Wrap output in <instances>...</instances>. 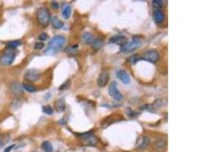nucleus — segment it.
<instances>
[{
	"label": "nucleus",
	"instance_id": "obj_1",
	"mask_svg": "<svg viewBox=\"0 0 203 152\" xmlns=\"http://www.w3.org/2000/svg\"><path fill=\"white\" fill-rule=\"evenodd\" d=\"M66 40L63 36L56 35L51 38L48 44L47 47L44 51L47 55H55L63 50L65 44Z\"/></svg>",
	"mask_w": 203,
	"mask_h": 152
},
{
	"label": "nucleus",
	"instance_id": "obj_2",
	"mask_svg": "<svg viewBox=\"0 0 203 152\" xmlns=\"http://www.w3.org/2000/svg\"><path fill=\"white\" fill-rule=\"evenodd\" d=\"M16 57V51L13 49L7 48L0 56V65L8 66L11 65Z\"/></svg>",
	"mask_w": 203,
	"mask_h": 152
},
{
	"label": "nucleus",
	"instance_id": "obj_3",
	"mask_svg": "<svg viewBox=\"0 0 203 152\" xmlns=\"http://www.w3.org/2000/svg\"><path fill=\"white\" fill-rule=\"evenodd\" d=\"M50 12L49 11V9L45 8V7H42L40 8L37 11V22L40 24L41 26L47 27L48 26V24L50 23Z\"/></svg>",
	"mask_w": 203,
	"mask_h": 152
},
{
	"label": "nucleus",
	"instance_id": "obj_4",
	"mask_svg": "<svg viewBox=\"0 0 203 152\" xmlns=\"http://www.w3.org/2000/svg\"><path fill=\"white\" fill-rule=\"evenodd\" d=\"M141 45H142V40L140 39H133L130 43L126 44L121 48V52L123 53H129L138 49Z\"/></svg>",
	"mask_w": 203,
	"mask_h": 152
},
{
	"label": "nucleus",
	"instance_id": "obj_5",
	"mask_svg": "<svg viewBox=\"0 0 203 152\" xmlns=\"http://www.w3.org/2000/svg\"><path fill=\"white\" fill-rule=\"evenodd\" d=\"M109 94H110L113 98H114L116 100H123V95L122 93L118 91L117 88V83L116 81H113L109 86Z\"/></svg>",
	"mask_w": 203,
	"mask_h": 152
},
{
	"label": "nucleus",
	"instance_id": "obj_6",
	"mask_svg": "<svg viewBox=\"0 0 203 152\" xmlns=\"http://www.w3.org/2000/svg\"><path fill=\"white\" fill-rule=\"evenodd\" d=\"M142 58L144 60L148 61L150 63H155L159 59V54L155 50H149L145 52Z\"/></svg>",
	"mask_w": 203,
	"mask_h": 152
},
{
	"label": "nucleus",
	"instance_id": "obj_7",
	"mask_svg": "<svg viewBox=\"0 0 203 152\" xmlns=\"http://www.w3.org/2000/svg\"><path fill=\"white\" fill-rule=\"evenodd\" d=\"M78 135V138L83 139L85 141V144L87 145L94 146L97 144V139L91 132L83 133V134H79Z\"/></svg>",
	"mask_w": 203,
	"mask_h": 152
},
{
	"label": "nucleus",
	"instance_id": "obj_8",
	"mask_svg": "<svg viewBox=\"0 0 203 152\" xmlns=\"http://www.w3.org/2000/svg\"><path fill=\"white\" fill-rule=\"evenodd\" d=\"M109 79H110V75H109L108 72L107 70H103L97 78V85L100 87H105L108 83Z\"/></svg>",
	"mask_w": 203,
	"mask_h": 152
},
{
	"label": "nucleus",
	"instance_id": "obj_9",
	"mask_svg": "<svg viewBox=\"0 0 203 152\" xmlns=\"http://www.w3.org/2000/svg\"><path fill=\"white\" fill-rule=\"evenodd\" d=\"M40 76V73L39 71L36 69H29L24 75V79L30 82H34L39 79Z\"/></svg>",
	"mask_w": 203,
	"mask_h": 152
},
{
	"label": "nucleus",
	"instance_id": "obj_10",
	"mask_svg": "<svg viewBox=\"0 0 203 152\" xmlns=\"http://www.w3.org/2000/svg\"><path fill=\"white\" fill-rule=\"evenodd\" d=\"M150 142H151V140L148 137H141L136 142V148L138 150H143L150 145Z\"/></svg>",
	"mask_w": 203,
	"mask_h": 152
},
{
	"label": "nucleus",
	"instance_id": "obj_11",
	"mask_svg": "<svg viewBox=\"0 0 203 152\" xmlns=\"http://www.w3.org/2000/svg\"><path fill=\"white\" fill-rule=\"evenodd\" d=\"M110 43H113V44H118V45L121 46L122 47L124 46L126 44H128V39L124 36H114V37H111L109 40Z\"/></svg>",
	"mask_w": 203,
	"mask_h": 152
},
{
	"label": "nucleus",
	"instance_id": "obj_12",
	"mask_svg": "<svg viewBox=\"0 0 203 152\" xmlns=\"http://www.w3.org/2000/svg\"><path fill=\"white\" fill-rule=\"evenodd\" d=\"M117 77L125 85H128L130 82L129 75L125 70L120 69L117 72Z\"/></svg>",
	"mask_w": 203,
	"mask_h": 152
},
{
	"label": "nucleus",
	"instance_id": "obj_13",
	"mask_svg": "<svg viewBox=\"0 0 203 152\" xmlns=\"http://www.w3.org/2000/svg\"><path fill=\"white\" fill-rule=\"evenodd\" d=\"M54 107L57 112L59 113H62L65 110V102L64 98H60L59 99L54 103Z\"/></svg>",
	"mask_w": 203,
	"mask_h": 152
},
{
	"label": "nucleus",
	"instance_id": "obj_14",
	"mask_svg": "<svg viewBox=\"0 0 203 152\" xmlns=\"http://www.w3.org/2000/svg\"><path fill=\"white\" fill-rule=\"evenodd\" d=\"M153 17L154 22H155L157 24H161V23H162L164 21L165 15H164V13L161 10H158V11H154L153 15Z\"/></svg>",
	"mask_w": 203,
	"mask_h": 152
},
{
	"label": "nucleus",
	"instance_id": "obj_15",
	"mask_svg": "<svg viewBox=\"0 0 203 152\" xmlns=\"http://www.w3.org/2000/svg\"><path fill=\"white\" fill-rule=\"evenodd\" d=\"M82 39H83V41L84 42V44H92V43L94 40V37L90 33H84L83 36H82Z\"/></svg>",
	"mask_w": 203,
	"mask_h": 152
},
{
	"label": "nucleus",
	"instance_id": "obj_16",
	"mask_svg": "<svg viewBox=\"0 0 203 152\" xmlns=\"http://www.w3.org/2000/svg\"><path fill=\"white\" fill-rule=\"evenodd\" d=\"M71 5H65V6L63 7V11H62L63 17H64L65 19H69V17H70V16H71Z\"/></svg>",
	"mask_w": 203,
	"mask_h": 152
},
{
	"label": "nucleus",
	"instance_id": "obj_17",
	"mask_svg": "<svg viewBox=\"0 0 203 152\" xmlns=\"http://www.w3.org/2000/svg\"><path fill=\"white\" fill-rule=\"evenodd\" d=\"M11 90L15 94H20L23 92V87L20 85L19 83L15 82L11 85Z\"/></svg>",
	"mask_w": 203,
	"mask_h": 152
},
{
	"label": "nucleus",
	"instance_id": "obj_18",
	"mask_svg": "<svg viewBox=\"0 0 203 152\" xmlns=\"http://www.w3.org/2000/svg\"><path fill=\"white\" fill-rule=\"evenodd\" d=\"M51 23L53 28L56 29H60L62 28L64 25L63 22H61L60 20L57 17H53L51 19Z\"/></svg>",
	"mask_w": 203,
	"mask_h": 152
},
{
	"label": "nucleus",
	"instance_id": "obj_19",
	"mask_svg": "<svg viewBox=\"0 0 203 152\" xmlns=\"http://www.w3.org/2000/svg\"><path fill=\"white\" fill-rule=\"evenodd\" d=\"M65 52H67L69 55H76L78 52V45H71L69 46L65 50Z\"/></svg>",
	"mask_w": 203,
	"mask_h": 152
},
{
	"label": "nucleus",
	"instance_id": "obj_20",
	"mask_svg": "<svg viewBox=\"0 0 203 152\" xmlns=\"http://www.w3.org/2000/svg\"><path fill=\"white\" fill-rule=\"evenodd\" d=\"M41 148L43 149L45 152H53V148L50 141H43L41 145Z\"/></svg>",
	"mask_w": 203,
	"mask_h": 152
},
{
	"label": "nucleus",
	"instance_id": "obj_21",
	"mask_svg": "<svg viewBox=\"0 0 203 152\" xmlns=\"http://www.w3.org/2000/svg\"><path fill=\"white\" fill-rule=\"evenodd\" d=\"M22 41L19 40H13V41H9L7 43V47L9 48V49H13L15 50V48L19 46L22 45Z\"/></svg>",
	"mask_w": 203,
	"mask_h": 152
},
{
	"label": "nucleus",
	"instance_id": "obj_22",
	"mask_svg": "<svg viewBox=\"0 0 203 152\" xmlns=\"http://www.w3.org/2000/svg\"><path fill=\"white\" fill-rule=\"evenodd\" d=\"M22 87L24 90H26L27 91L30 92V93H34L37 91V87H35L34 85H31V84H28V83H24Z\"/></svg>",
	"mask_w": 203,
	"mask_h": 152
},
{
	"label": "nucleus",
	"instance_id": "obj_23",
	"mask_svg": "<svg viewBox=\"0 0 203 152\" xmlns=\"http://www.w3.org/2000/svg\"><path fill=\"white\" fill-rule=\"evenodd\" d=\"M167 144L166 140L163 138H159L155 141V146L158 149H162L165 147Z\"/></svg>",
	"mask_w": 203,
	"mask_h": 152
},
{
	"label": "nucleus",
	"instance_id": "obj_24",
	"mask_svg": "<svg viewBox=\"0 0 203 152\" xmlns=\"http://www.w3.org/2000/svg\"><path fill=\"white\" fill-rule=\"evenodd\" d=\"M92 45H93V48L96 49V50H98L100 48H101L104 45V42L100 38H97V39H94V42L92 43Z\"/></svg>",
	"mask_w": 203,
	"mask_h": 152
},
{
	"label": "nucleus",
	"instance_id": "obj_25",
	"mask_svg": "<svg viewBox=\"0 0 203 152\" xmlns=\"http://www.w3.org/2000/svg\"><path fill=\"white\" fill-rule=\"evenodd\" d=\"M152 5H153L154 9H155V11L161 10L163 6V1H161V0H154V1H152Z\"/></svg>",
	"mask_w": 203,
	"mask_h": 152
},
{
	"label": "nucleus",
	"instance_id": "obj_26",
	"mask_svg": "<svg viewBox=\"0 0 203 152\" xmlns=\"http://www.w3.org/2000/svg\"><path fill=\"white\" fill-rule=\"evenodd\" d=\"M10 140V135H5L0 137V148H2L3 146L7 144Z\"/></svg>",
	"mask_w": 203,
	"mask_h": 152
},
{
	"label": "nucleus",
	"instance_id": "obj_27",
	"mask_svg": "<svg viewBox=\"0 0 203 152\" xmlns=\"http://www.w3.org/2000/svg\"><path fill=\"white\" fill-rule=\"evenodd\" d=\"M142 58L139 55H132V56L129 57V61L130 64L135 65L137 62H138L139 60H142Z\"/></svg>",
	"mask_w": 203,
	"mask_h": 152
},
{
	"label": "nucleus",
	"instance_id": "obj_28",
	"mask_svg": "<svg viewBox=\"0 0 203 152\" xmlns=\"http://www.w3.org/2000/svg\"><path fill=\"white\" fill-rule=\"evenodd\" d=\"M42 110L44 113L47 114V115H52L53 113V110L50 105H46V106H43L42 107Z\"/></svg>",
	"mask_w": 203,
	"mask_h": 152
},
{
	"label": "nucleus",
	"instance_id": "obj_29",
	"mask_svg": "<svg viewBox=\"0 0 203 152\" xmlns=\"http://www.w3.org/2000/svg\"><path fill=\"white\" fill-rule=\"evenodd\" d=\"M70 86H71V81L69 79V80L65 81V82L61 85L59 88V91H65V90L69 89Z\"/></svg>",
	"mask_w": 203,
	"mask_h": 152
},
{
	"label": "nucleus",
	"instance_id": "obj_30",
	"mask_svg": "<svg viewBox=\"0 0 203 152\" xmlns=\"http://www.w3.org/2000/svg\"><path fill=\"white\" fill-rule=\"evenodd\" d=\"M125 113H126V114H127V115L129 116V117H136V116H137L139 115L138 113H137L136 112H135V111L132 110V109L130 108V107H128V108L126 109Z\"/></svg>",
	"mask_w": 203,
	"mask_h": 152
},
{
	"label": "nucleus",
	"instance_id": "obj_31",
	"mask_svg": "<svg viewBox=\"0 0 203 152\" xmlns=\"http://www.w3.org/2000/svg\"><path fill=\"white\" fill-rule=\"evenodd\" d=\"M38 39L41 40V41H45V40L49 39V36L46 33H42V34H40V35H39Z\"/></svg>",
	"mask_w": 203,
	"mask_h": 152
},
{
	"label": "nucleus",
	"instance_id": "obj_32",
	"mask_svg": "<svg viewBox=\"0 0 203 152\" xmlns=\"http://www.w3.org/2000/svg\"><path fill=\"white\" fill-rule=\"evenodd\" d=\"M50 6L54 10H57V9H59V2H56V1H52L50 2Z\"/></svg>",
	"mask_w": 203,
	"mask_h": 152
},
{
	"label": "nucleus",
	"instance_id": "obj_33",
	"mask_svg": "<svg viewBox=\"0 0 203 152\" xmlns=\"http://www.w3.org/2000/svg\"><path fill=\"white\" fill-rule=\"evenodd\" d=\"M44 47V44L43 42H37L34 44V49L35 50H41Z\"/></svg>",
	"mask_w": 203,
	"mask_h": 152
},
{
	"label": "nucleus",
	"instance_id": "obj_34",
	"mask_svg": "<svg viewBox=\"0 0 203 152\" xmlns=\"http://www.w3.org/2000/svg\"><path fill=\"white\" fill-rule=\"evenodd\" d=\"M15 145H15V144H14V145H11L9 146V147H7V148L4 150V152H10L11 150H12V149H13L14 148H15Z\"/></svg>",
	"mask_w": 203,
	"mask_h": 152
},
{
	"label": "nucleus",
	"instance_id": "obj_35",
	"mask_svg": "<svg viewBox=\"0 0 203 152\" xmlns=\"http://www.w3.org/2000/svg\"><path fill=\"white\" fill-rule=\"evenodd\" d=\"M34 152H38V151H34Z\"/></svg>",
	"mask_w": 203,
	"mask_h": 152
}]
</instances>
